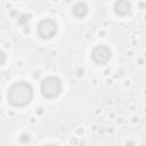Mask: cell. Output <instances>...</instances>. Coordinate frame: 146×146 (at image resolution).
<instances>
[{"label":"cell","instance_id":"cell-9","mask_svg":"<svg viewBox=\"0 0 146 146\" xmlns=\"http://www.w3.org/2000/svg\"><path fill=\"white\" fill-rule=\"evenodd\" d=\"M0 99H1V96H0Z\"/></svg>","mask_w":146,"mask_h":146},{"label":"cell","instance_id":"cell-1","mask_svg":"<svg viewBox=\"0 0 146 146\" xmlns=\"http://www.w3.org/2000/svg\"><path fill=\"white\" fill-rule=\"evenodd\" d=\"M33 98V89L26 82H17L8 90V102L15 107H23L30 104Z\"/></svg>","mask_w":146,"mask_h":146},{"label":"cell","instance_id":"cell-2","mask_svg":"<svg viewBox=\"0 0 146 146\" xmlns=\"http://www.w3.org/2000/svg\"><path fill=\"white\" fill-rule=\"evenodd\" d=\"M62 91V83L55 76H47L41 82V92L47 98H55Z\"/></svg>","mask_w":146,"mask_h":146},{"label":"cell","instance_id":"cell-5","mask_svg":"<svg viewBox=\"0 0 146 146\" xmlns=\"http://www.w3.org/2000/svg\"><path fill=\"white\" fill-rule=\"evenodd\" d=\"M87 13H88V8H87L86 3H83V2H78V3H75V5L73 6V8H72V14H73L76 18H82V17H84V16L87 15Z\"/></svg>","mask_w":146,"mask_h":146},{"label":"cell","instance_id":"cell-6","mask_svg":"<svg viewBox=\"0 0 146 146\" xmlns=\"http://www.w3.org/2000/svg\"><path fill=\"white\" fill-rule=\"evenodd\" d=\"M129 10H130V3L127 1H117L114 5V11L117 15L124 16L129 13Z\"/></svg>","mask_w":146,"mask_h":146},{"label":"cell","instance_id":"cell-3","mask_svg":"<svg viewBox=\"0 0 146 146\" xmlns=\"http://www.w3.org/2000/svg\"><path fill=\"white\" fill-rule=\"evenodd\" d=\"M111 57H112V52H111L110 48H107L106 46H103V44L95 47L91 52V58L97 65L107 64L110 62Z\"/></svg>","mask_w":146,"mask_h":146},{"label":"cell","instance_id":"cell-7","mask_svg":"<svg viewBox=\"0 0 146 146\" xmlns=\"http://www.w3.org/2000/svg\"><path fill=\"white\" fill-rule=\"evenodd\" d=\"M5 62H6V55H5L3 51L0 50V65H3Z\"/></svg>","mask_w":146,"mask_h":146},{"label":"cell","instance_id":"cell-8","mask_svg":"<svg viewBox=\"0 0 146 146\" xmlns=\"http://www.w3.org/2000/svg\"><path fill=\"white\" fill-rule=\"evenodd\" d=\"M44 146H55V145H44Z\"/></svg>","mask_w":146,"mask_h":146},{"label":"cell","instance_id":"cell-4","mask_svg":"<svg viewBox=\"0 0 146 146\" xmlns=\"http://www.w3.org/2000/svg\"><path fill=\"white\" fill-rule=\"evenodd\" d=\"M57 32V24L52 19H43L38 25V34L42 39H50Z\"/></svg>","mask_w":146,"mask_h":146}]
</instances>
